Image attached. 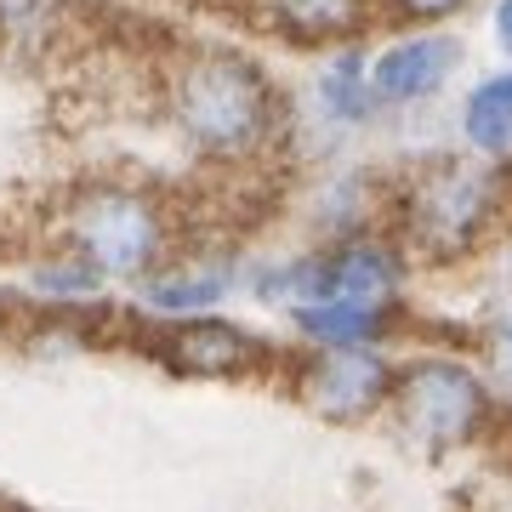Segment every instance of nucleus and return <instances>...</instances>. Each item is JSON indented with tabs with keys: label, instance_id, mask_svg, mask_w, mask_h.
I'll return each mask as SVG.
<instances>
[{
	"label": "nucleus",
	"instance_id": "nucleus-1",
	"mask_svg": "<svg viewBox=\"0 0 512 512\" xmlns=\"http://www.w3.org/2000/svg\"><path fill=\"white\" fill-rule=\"evenodd\" d=\"M171 109H177V120L188 126L194 143L217 148V154H239L268 126V86L239 57H194L177 74Z\"/></svg>",
	"mask_w": 512,
	"mask_h": 512
},
{
	"label": "nucleus",
	"instance_id": "nucleus-2",
	"mask_svg": "<svg viewBox=\"0 0 512 512\" xmlns=\"http://www.w3.org/2000/svg\"><path fill=\"white\" fill-rule=\"evenodd\" d=\"M69 239L92 274H137L160 251V217L143 194L92 188L69 205Z\"/></svg>",
	"mask_w": 512,
	"mask_h": 512
},
{
	"label": "nucleus",
	"instance_id": "nucleus-3",
	"mask_svg": "<svg viewBox=\"0 0 512 512\" xmlns=\"http://www.w3.org/2000/svg\"><path fill=\"white\" fill-rule=\"evenodd\" d=\"M490 171H478V165H461L450 160L444 171H433L421 194L410 200V222H416V239L427 251H461L467 239H473L478 217H484V205H490Z\"/></svg>",
	"mask_w": 512,
	"mask_h": 512
},
{
	"label": "nucleus",
	"instance_id": "nucleus-4",
	"mask_svg": "<svg viewBox=\"0 0 512 512\" xmlns=\"http://www.w3.org/2000/svg\"><path fill=\"white\" fill-rule=\"evenodd\" d=\"M478 410H484V399H478L473 376L456 370V365H421V370H410L404 387H399V421L410 433H421V439H433V444L461 439L478 421Z\"/></svg>",
	"mask_w": 512,
	"mask_h": 512
},
{
	"label": "nucleus",
	"instance_id": "nucleus-5",
	"mask_svg": "<svg viewBox=\"0 0 512 512\" xmlns=\"http://www.w3.org/2000/svg\"><path fill=\"white\" fill-rule=\"evenodd\" d=\"M450 63H456V40H404V46H393V52L376 57V69H370V86H376V97H387V103H410V97H427L433 86H439L444 74H450Z\"/></svg>",
	"mask_w": 512,
	"mask_h": 512
},
{
	"label": "nucleus",
	"instance_id": "nucleus-6",
	"mask_svg": "<svg viewBox=\"0 0 512 512\" xmlns=\"http://www.w3.org/2000/svg\"><path fill=\"white\" fill-rule=\"evenodd\" d=\"M302 393L325 416H359L382 393V365H370L365 353H353V348H336L308 370V387Z\"/></svg>",
	"mask_w": 512,
	"mask_h": 512
},
{
	"label": "nucleus",
	"instance_id": "nucleus-7",
	"mask_svg": "<svg viewBox=\"0 0 512 512\" xmlns=\"http://www.w3.org/2000/svg\"><path fill=\"white\" fill-rule=\"evenodd\" d=\"M251 353H256L251 342L234 325H222V319H194V325H183L165 342V359L183 376H222V370H239Z\"/></svg>",
	"mask_w": 512,
	"mask_h": 512
},
{
	"label": "nucleus",
	"instance_id": "nucleus-8",
	"mask_svg": "<svg viewBox=\"0 0 512 512\" xmlns=\"http://www.w3.org/2000/svg\"><path fill=\"white\" fill-rule=\"evenodd\" d=\"M325 291H336V302H348V308L376 313V302L393 291V262L382 251H342L325 268Z\"/></svg>",
	"mask_w": 512,
	"mask_h": 512
},
{
	"label": "nucleus",
	"instance_id": "nucleus-9",
	"mask_svg": "<svg viewBox=\"0 0 512 512\" xmlns=\"http://www.w3.org/2000/svg\"><path fill=\"white\" fill-rule=\"evenodd\" d=\"M467 137L478 148H512V80H490V86H478L473 103H467Z\"/></svg>",
	"mask_w": 512,
	"mask_h": 512
},
{
	"label": "nucleus",
	"instance_id": "nucleus-10",
	"mask_svg": "<svg viewBox=\"0 0 512 512\" xmlns=\"http://www.w3.org/2000/svg\"><path fill=\"white\" fill-rule=\"evenodd\" d=\"M228 291V268L211 262V268H188V274H165L148 285V302L165 313H188V308H205V302H217Z\"/></svg>",
	"mask_w": 512,
	"mask_h": 512
},
{
	"label": "nucleus",
	"instance_id": "nucleus-11",
	"mask_svg": "<svg viewBox=\"0 0 512 512\" xmlns=\"http://www.w3.org/2000/svg\"><path fill=\"white\" fill-rule=\"evenodd\" d=\"M302 330L330 342V348H359V342L376 336V313L348 308V302H325V308H302Z\"/></svg>",
	"mask_w": 512,
	"mask_h": 512
},
{
	"label": "nucleus",
	"instance_id": "nucleus-12",
	"mask_svg": "<svg viewBox=\"0 0 512 512\" xmlns=\"http://www.w3.org/2000/svg\"><path fill=\"white\" fill-rule=\"evenodd\" d=\"M274 12L296 35H336L353 18V0H274Z\"/></svg>",
	"mask_w": 512,
	"mask_h": 512
},
{
	"label": "nucleus",
	"instance_id": "nucleus-13",
	"mask_svg": "<svg viewBox=\"0 0 512 512\" xmlns=\"http://www.w3.org/2000/svg\"><path fill=\"white\" fill-rule=\"evenodd\" d=\"M325 103H330L336 114H348V120H359V114L370 109L365 74H359V57H342L336 69H325Z\"/></svg>",
	"mask_w": 512,
	"mask_h": 512
},
{
	"label": "nucleus",
	"instance_id": "nucleus-14",
	"mask_svg": "<svg viewBox=\"0 0 512 512\" xmlns=\"http://www.w3.org/2000/svg\"><path fill=\"white\" fill-rule=\"evenodd\" d=\"M40 291H63V296H80V291H92L97 274L86 268V262H69V268H40Z\"/></svg>",
	"mask_w": 512,
	"mask_h": 512
},
{
	"label": "nucleus",
	"instance_id": "nucleus-15",
	"mask_svg": "<svg viewBox=\"0 0 512 512\" xmlns=\"http://www.w3.org/2000/svg\"><path fill=\"white\" fill-rule=\"evenodd\" d=\"M410 18H439V12H450V6H461V0H399Z\"/></svg>",
	"mask_w": 512,
	"mask_h": 512
},
{
	"label": "nucleus",
	"instance_id": "nucleus-16",
	"mask_svg": "<svg viewBox=\"0 0 512 512\" xmlns=\"http://www.w3.org/2000/svg\"><path fill=\"white\" fill-rule=\"evenodd\" d=\"M495 35H501V46L512 52V0H501V12H495Z\"/></svg>",
	"mask_w": 512,
	"mask_h": 512
}]
</instances>
